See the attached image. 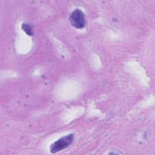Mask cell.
<instances>
[{
    "mask_svg": "<svg viewBox=\"0 0 155 155\" xmlns=\"http://www.w3.org/2000/svg\"><path fill=\"white\" fill-rule=\"evenodd\" d=\"M74 139V134L70 133L61 137L51 144L50 151L51 153H56L68 148L73 142Z\"/></svg>",
    "mask_w": 155,
    "mask_h": 155,
    "instance_id": "obj_1",
    "label": "cell"
},
{
    "mask_svg": "<svg viewBox=\"0 0 155 155\" xmlns=\"http://www.w3.org/2000/svg\"><path fill=\"white\" fill-rule=\"evenodd\" d=\"M22 30L28 35L30 36H31L33 35V32L31 27L28 24L26 23H23L22 24Z\"/></svg>",
    "mask_w": 155,
    "mask_h": 155,
    "instance_id": "obj_3",
    "label": "cell"
},
{
    "mask_svg": "<svg viewBox=\"0 0 155 155\" xmlns=\"http://www.w3.org/2000/svg\"><path fill=\"white\" fill-rule=\"evenodd\" d=\"M69 20L71 25L77 29H82L85 26V15L79 8H76L71 13Z\"/></svg>",
    "mask_w": 155,
    "mask_h": 155,
    "instance_id": "obj_2",
    "label": "cell"
}]
</instances>
